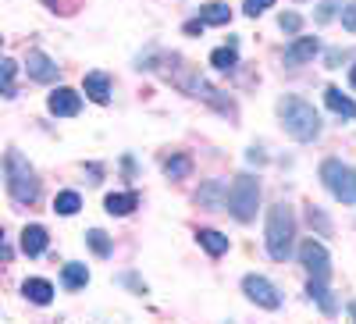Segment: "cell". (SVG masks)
I'll use <instances>...</instances> for the list:
<instances>
[{"mask_svg":"<svg viewBox=\"0 0 356 324\" xmlns=\"http://www.w3.org/2000/svg\"><path fill=\"white\" fill-rule=\"evenodd\" d=\"M278 122L296 143H314L321 136V114L314 111V104H307L300 97L278 100Z\"/></svg>","mask_w":356,"mask_h":324,"instance_id":"6da1fadb","label":"cell"},{"mask_svg":"<svg viewBox=\"0 0 356 324\" xmlns=\"http://www.w3.org/2000/svg\"><path fill=\"white\" fill-rule=\"evenodd\" d=\"M264 243H267V253H271V260H289L292 243H296V214H292V207H285V203H275V207L267 211Z\"/></svg>","mask_w":356,"mask_h":324,"instance_id":"7a4b0ae2","label":"cell"},{"mask_svg":"<svg viewBox=\"0 0 356 324\" xmlns=\"http://www.w3.org/2000/svg\"><path fill=\"white\" fill-rule=\"evenodd\" d=\"M4 179H8V193L15 203H36L40 200V179L33 164H29L15 146L4 154Z\"/></svg>","mask_w":356,"mask_h":324,"instance_id":"3957f363","label":"cell"},{"mask_svg":"<svg viewBox=\"0 0 356 324\" xmlns=\"http://www.w3.org/2000/svg\"><path fill=\"white\" fill-rule=\"evenodd\" d=\"M257 207H260V182L253 175H235V182L228 186V211L235 221L250 225L257 218Z\"/></svg>","mask_w":356,"mask_h":324,"instance_id":"277c9868","label":"cell"},{"mask_svg":"<svg viewBox=\"0 0 356 324\" xmlns=\"http://www.w3.org/2000/svg\"><path fill=\"white\" fill-rule=\"evenodd\" d=\"M321 182H324V189H328L339 203H349V207H356V168H349V164L328 157V161L321 164Z\"/></svg>","mask_w":356,"mask_h":324,"instance_id":"5b68a950","label":"cell"},{"mask_svg":"<svg viewBox=\"0 0 356 324\" xmlns=\"http://www.w3.org/2000/svg\"><path fill=\"white\" fill-rule=\"evenodd\" d=\"M243 292H246V300L257 303L260 310H278L282 307V292L275 289V282H267L264 275H246L243 278Z\"/></svg>","mask_w":356,"mask_h":324,"instance_id":"8992f818","label":"cell"},{"mask_svg":"<svg viewBox=\"0 0 356 324\" xmlns=\"http://www.w3.org/2000/svg\"><path fill=\"white\" fill-rule=\"evenodd\" d=\"M300 264L310 271V278H328L332 275V253L324 250V243H317V239H307L300 246Z\"/></svg>","mask_w":356,"mask_h":324,"instance_id":"52a82bcc","label":"cell"},{"mask_svg":"<svg viewBox=\"0 0 356 324\" xmlns=\"http://www.w3.org/2000/svg\"><path fill=\"white\" fill-rule=\"evenodd\" d=\"M317 50H321V40H317V36H296V40L285 47V65H289V68H300V65L314 61Z\"/></svg>","mask_w":356,"mask_h":324,"instance_id":"ba28073f","label":"cell"},{"mask_svg":"<svg viewBox=\"0 0 356 324\" xmlns=\"http://www.w3.org/2000/svg\"><path fill=\"white\" fill-rule=\"evenodd\" d=\"M47 107H50L54 118H75L82 111V97L75 90H68V86H61V90H54L47 97Z\"/></svg>","mask_w":356,"mask_h":324,"instance_id":"9c48e42d","label":"cell"},{"mask_svg":"<svg viewBox=\"0 0 356 324\" xmlns=\"http://www.w3.org/2000/svg\"><path fill=\"white\" fill-rule=\"evenodd\" d=\"M196 207H203V211H221V207H228V186H225L221 179L203 182L200 193H196Z\"/></svg>","mask_w":356,"mask_h":324,"instance_id":"30bf717a","label":"cell"},{"mask_svg":"<svg viewBox=\"0 0 356 324\" xmlns=\"http://www.w3.org/2000/svg\"><path fill=\"white\" fill-rule=\"evenodd\" d=\"M25 72H29V79H33V82H54L61 68H57L43 50H29V57H25Z\"/></svg>","mask_w":356,"mask_h":324,"instance_id":"8fae6325","label":"cell"},{"mask_svg":"<svg viewBox=\"0 0 356 324\" xmlns=\"http://www.w3.org/2000/svg\"><path fill=\"white\" fill-rule=\"evenodd\" d=\"M47 243H50V235H47L43 225H29V228L22 232V253H25V257L47 253Z\"/></svg>","mask_w":356,"mask_h":324,"instance_id":"7c38bea8","label":"cell"},{"mask_svg":"<svg viewBox=\"0 0 356 324\" xmlns=\"http://www.w3.org/2000/svg\"><path fill=\"white\" fill-rule=\"evenodd\" d=\"M82 90H86V97L93 104H111V79L104 72H89L86 82H82Z\"/></svg>","mask_w":356,"mask_h":324,"instance_id":"4fadbf2b","label":"cell"},{"mask_svg":"<svg viewBox=\"0 0 356 324\" xmlns=\"http://www.w3.org/2000/svg\"><path fill=\"white\" fill-rule=\"evenodd\" d=\"M22 296H25L29 303H36V307H47V303L54 300V285H50L47 278H25Z\"/></svg>","mask_w":356,"mask_h":324,"instance_id":"5bb4252c","label":"cell"},{"mask_svg":"<svg viewBox=\"0 0 356 324\" xmlns=\"http://www.w3.org/2000/svg\"><path fill=\"white\" fill-rule=\"evenodd\" d=\"M139 207V196L136 193H111L107 200H104V211L111 214V218H125V214H132Z\"/></svg>","mask_w":356,"mask_h":324,"instance_id":"9a60e30c","label":"cell"},{"mask_svg":"<svg viewBox=\"0 0 356 324\" xmlns=\"http://www.w3.org/2000/svg\"><path fill=\"white\" fill-rule=\"evenodd\" d=\"M196 243L211 253V257H221V253H228V235H221L218 228H200L196 232Z\"/></svg>","mask_w":356,"mask_h":324,"instance_id":"2e32d148","label":"cell"},{"mask_svg":"<svg viewBox=\"0 0 356 324\" xmlns=\"http://www.w3.org/2000/svg\"><path fill=\"white\" fill-rule=\"evenodd\" d=\"M324 104H328L335 114H342V118H356V104L339 90V86H328V90H324Z\"/></svg>","mask_w":356,"mask_h":324,"instance_id":"e0dca14e","label":"cell"},{"mask_svg":"<svg viewBox=\"0 0 356 324\" xmlns=\"http://www.w3.org/2000/svg\"><path fill=\"white\" fill-rule=\"evenodd\" d=\"M211 65H214L218 72H232L235 65H239V43L228 40V47H218V50L211 54Z\"/></svg>","mask_w":356,"mask_h":324,"instance_id":"ac0fdd59","label":"cell"},{"mask_svg":"<svg viewBox=\"0 0 356 324\" xmlns=\"http://www.w3.org/2000/svg\"><path fill=\"white\" fill-rule=\"evenodd\" d=\"M61 282H65V289H86L89 285V268L86 264H65L61 268Z\"/></svg>","mask_w":356,"mask_h":324,"instance_id":"d6986e66","label":"cell"},{"mask_svg":"<svg viewBox=\"0 0 356 324\" xmlns=\"http://www.w3.org/2000/svg\"><path fill=\"white\" fill-rule=\"evenodd\" d=\"M164 175H168V179H175V182H182V179H189V175H193V161L186 154H171L164 161Z\"/></svg>","mask_w":356,"mask_h":324,"instance_id":"ffe728a7","label":"cell"},{"mask_svg":"<svg viewBox=\"0 0 356 324\" xmlns=\"http://www.w3.org/2000/svg\"><path fill=\"white\" fill-rule=\"evenodd\" d=\"M228 18H232V11H228V4H221V0H211V4L200 8L203 25H228Z\"/></svg>","mask_w":356,"mask_h":324,"instance_id":"44dd1931","label":"cell"},{"mask_svg":"<svg viewBox=\"0 0 356 324\" xmlns=\"http://www.w3.org/2000/svg\"><path fill=\"white\" fill-rule=\"evenodd\" d=\"M307 296H310V300H317V307H321L324 314H335V300H332V292L324 289V278H310Z\"/></svg>","mask_w":356,"mask_h":324,"instance_id":"7402d4cb","label":"cell"},{"mask_svg":"<svg viewBox=\"0 0 356 324\" xmlns=\"http://www.w3.org/2000/svg\"><path fill=\"white\" fill-rule=\"evenodd\" d=\"M79 207H82V196H79V193H72V189L57 193V200H54V211L61 214V218H72V214H79Z\"/></svg>","mask_w":356,"mask_h":324,"instance_id":"603a6c76","label":"cell"},{"mask_svg":"<svg viewBox=\"0 0 356 324\" xmlns=\"http://www.w3.org/2000/svg\"><path fill=\"white\" fill-rule=\"evenodd\" d=\"M86 243H89V250H93L97 257H111L114 253V243L107 239V232H100V228H89L86 232Z\"/></svg>","mask_w":356,"mask_h":324,"instance_id":"cb8c5ba5","label":"cell"},{"mask_svg":"<svg viewBox=\"0 0 356 324\" xmlns=\"http://www.w3.org/2000/svg\"><path fill=\"white\" fill-rule=\"evenodd\" d=\"M339 4H342V0H321V4H317V11H314L317 25H328V22L339 15Z\"/></svg>","mask_w":356,"mask_h":324,"instance_id":"d4e9b609","label":"cell"},{"mask_svg":"<svg viewBox=\"0 0 356 324\" xmlns=\"http://www.w3.org/2000/svg\"><path fill=\"white\" fill-rule=\"evenodd\" d=\"M278 25H282V33H289V36H296V33H300V29H303V18H300V15H296V11H285V15L278 18Z\"/></svg>","mask_w":356,"mask_h":324,"instance_id":"484cf974","label":"cell"},{"mask_svg":"<svg viewBox=\"0 0 356 324\" xmlns=\"http://www.w3.org/2000/svg\"><path fill=\"white\" fill-rule=\"evenodd\" d=\"M4 97L8 100L18 97V90H15V61H11V57H4Z\"/></svg>","mask_w":356,"mask_h":324,"instance_id":"4316f807","label":"cell"},{"mask_svg":"<svg viewBox=\"0 0 356 324\" xmlns=\"http://www.w3.org/2000/svg\"><path fill=\"white\" fill-rule=\"evenodd\" d=\"M267 8H275V0H246V4H243L246 18H257V15H264Z\"/></svg>","mask_w":356,"mask_h":324,"instance_id":"83f0119b","label":"cell"},{"mask_svg":"<svg viewBox=\"0 0 356 324\" xmlns=\"http://www.w3.org/2000/svg\"><path fill=\"white\" fill-rule=\"evenodd\" d=\"M342 29H346V33H356V0L349 8H342Z\"/></svg>","mask_w":356,"mask_h":324,"instance_id":"f1b7e54d","label":"cell"},{"mask_svg":"<svg viewBox=\"0 0 356 324\" xmlns=\"http://www.w3.org/2000/svg\"><path fill=\"white\" fill-rule=\"evenodd\" d=\"M310 225H317V228H321L324 235H328V232H332V221H328V218H324V214H321L317 207H310Z\"/></svg>","mask_w":356,"mask_h":324,"instance_id":"f546056e","label":"cell"},{"mask_svg":"<svg viewBox=\"0 0 356 324\" xmlns=\"http://www.w3.org/2000/svg\"><path fill=\"white\" fill-rule=\"evenodd\" d=\"M122 285H129V289H136V292H139V296H146V285H143L136 275H122Z\"/></svg>","mask_w":356,"mask_h":324,"instance_id":"4dcf8cb0","label":"cell"},{"mask_svg":"<svg viewBox=\"0 0 356 324\" xmlns=\"http://www.w3.org/2000/svg\"><path fill=\"white\" fill-rule=\"evenodd\" d=\"M349 82H353V86H356V68H353V72H349Z\"/></svg>","mask_w":356,"mask_h":324,"instance_id":"1f68e13d","label":"cell"},{"mask_svg":"<svg viewBox=\"0 0 356 324\" xmlns=\"http://www.w3.org/2000/svg\"><path fill=\"white\" fill-rule=\"evenodd\" d=\"M349 314H353V317H356V303H349Z\"/></svg>","mask_w":356,"mask_h":324,"instance_id":"d6a6232c","label":"cell"}]
</instances>
